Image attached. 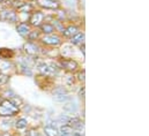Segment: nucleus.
I'll use <instances>...</instances> for the list:
<instances>
[{
	"label": "nucleus",
	"instance_id": "nucleus-11",
	"mask_svg": "<svg viewBox=\"0 0 149 136\" xmlns=\"http://www.w3.org/2000/svg\"><path fill=\"white\" fill-rule=\"evenodd\" d=\"M73 134V129L72 127H70L68 125H64L59 130H58V136H71Z\"/></svg>",
	"mask_w": 149,
	"mask_h": 136
},
{
	"label": "nucleus",
	"instance_id": "nucleus-15",
	"mask_svg": "<svg viewBox=\"0 0 149 136\" xmlns=\"http://www.w3.org/2000/svg\"><path fill=\"white\" fill-rule=\"evenodd\" d=\"M44 133L46 136H58V129L54 126H46L44 128Z\"/></svg>",
	"mask_w": 149,
	"mask_h": 136
},
{
	"label": "nucleus",
	"instance_id": "nucleus-2",
	"mask_svg": "<svg viewBox=\"0 0 149 136\" xmlns=\"http://www.w3.org/2000/svg\"><path fill=\"white\" fill-rule=\"evenodd\" d=\"M42 42L46 45H51V46H57L59 44H61V38L57 35H46L42 38Z\"/></svg>",
	"mask_w": 149,
	"mask_h": 136
},
{
	"label": "nucleus",
	"instance_id": "nucleus-18",
	"mask_svg": "<svg viewBox=\"0 0 149 136\" xmlns=\"http://www.w3.org/2000/svg\"><path fill=\"white\" fill-rule=\"evenodd\" d=\"M27 125H28V124H27V120L23 119V118L17 119V121H16V124H15V126H16L17 129H23V128L27 127Z\"/></svg>",
	"mask_w": 149,
	"mask_h": 136
},
{
	"label": "nucleus",
	"instance_id": "nucleus-22",
	"mask_svg": "<svg viewBox=\"0 0 149 136\" xmlns=\"http://www.w3.org/2000/svg\"><path fill=\"white\" fill-rule=\"evenodd\" d=\"M37 37H38L37 31H30V33H29V38H30V39H34V38H37Z\"/></svg>",
	"mask_w": 149,
	"mask_h": 136
},
{
	"label": "nucleus",
	"instance_id": "nucleus-13",
	"mask_svg": "<svg viewBox=\"0 0 149 136\" xmlns=\"http://www.w3.org/2000/svg\"><path fill=\"white\" fill-rule=\"evenodd\" d=\"M16 30H17V33L20 35L27 36V35H29V33H30V27H29L27 23H21V24L17 26Z\"/></svg>",
	"mask_w": 149,
	"mask_h": 136
},
{
	"label": "nucleus",
	"instance_id": "nucleus-9",
	"mask_svg": "<svg viewBox=\"0 0 149 136\" xmlns=\"http://www.w3.org/2000/svg\"><path fill=\"white\" fill-rule=\"evenodd\" d=\"M64 111L68 112V113H75L77 111V104L74 101H68L65 103L64 105Z\"/></svg>",
	"mask_w": 149,
	"mask_h": 136
},
{
	"label": "nucleus",
	"instance_id": "nucleus-17",
	"mask_svg": "<svg viewBox=\"0 0 149 136\" xmlns=\"http://www.w3.org/2000/svg\"><path fill=\"white\" fill-rule=\"evenodd\" d=\"M14 56V52L8 49H0V57L3 59H9Z\"/></svg>",
	"mask_w": 149,
	"mask_h": 136
},
{
	"label": "nucleus",
	"instance_id": "nucleus-26",
	"mask_svg": "<svg viewBox=\"0 0 149 136\" xmlns=\"http://www.w3.org/2000/svg\"><path fill=\"white\" fill-rule=\"evenodd\" d=\"M1 1H3V0H0V2H1Z\"/></svg>",
	"mask_w": 149,
	"mask_h": 136
},
{
	"label": "nucleus",
	"instance_id": "nucleus-3",
	"mask_svg": "<svg viewBox=\"0 0 149 136\" xmlns=\"http://www.w3.org/2000/svg\"><path fill=\"white\" fill-rule=\"evenodd\" d=\"M60 65H61V68H64V69H66L68 71H75L79 67L77 62L73 59H61L60 60Z\"/></svg>",
	"mask_w": 149,
	"mask_h": 136
},
{
	"label": "nucleus",
	"instance_id": "nucleus-12",
	"mask_svg": "<svg viewBox=\"0 0 149 136\" xmlns=\"http://www.w3.org/2000/svg\"><path fill=\"white\" fill-rule=\"evenodd\" d=\"M77 33H79V29L75 26H70V27H67L66 29L63 30V34H64V36H66V37H73Z\"/></svg>",
	"mask_w": 149,
	"mask_h": 136
},
{
	"label": "nucleus",
	"instance_id": "nucleus-25",
	"mask_svg": "<svg viewBox=\"0 0 149 136\" xmlns=\"http://www.w3.org/2000/svg\"><path fill=\"white\" fill-rule=\"evenodd\" d=\"M1 136H10V135H9L8 133H3V134H2V135H1Z\"/></svg>",
	"mask_w": 149,
	"mask_h": 136
},
{
	"label": "nucleus",
	"instance_id": "nucleus-24",
	"mask_svg": "<svg viewBox=\"0 0 149 136\" xmlns=\"http://www.w3.org/2000/svg\"><path fill=\"white\" fill-rule=\"evenodd\" d=\"M83 95H84V88H82V89L80 90V96L83 97Z\"/></svg>",
	"mask_w": 149,
	"mask_h": 136
},
{
	"label": "nucleus",
	"instance_id": "nucleus-7",
	"mask_svg": "<svg viewBox=\"0 0 149 136\" xmlns=\"http://www.w3.org/2000/svg\"><path fill=\"white\" fill-rule=\"evenodd\" d=\"M38 70L42 73V74H44V75H46V76H50V75H52L53 73H54V70L52 69V67L50 66V65H47V64H38Z\"/></svg>",
	"mask_w": 149,
	"mask_h": 136
},
{
	"label": "nucleus",
	"instance_id": "nucleus-10",
	"mask_svg": "<svg viewBox=\"0 0 149 136\" xmlns=\"http://www.w3.org/2000/svg\"><path fill=\"white\" fill-rule=\"evenodd\" d=\"M24 51H26V53H28V54H36L38 51H39V49H38L37 45H35V44H33V43H27L26 45H24Z\"/></svg>",
	"mask_w": 149,
	"mask_h": 136
},
{
	"label": "nucleus",
	"instance_id": "nucleus-8",
	"mask_svg": "<svg viewBox=\"0 0 149 136\" xmlns=\"http://www.w3.org/2000/svg\"><path fill=\"white\" fill-rule=\"evenodd\" d=\"M2 19H5L8 22H16L17 21L16 13H14L12 10H5V12H2Z\"/></svg>",
	"mask_w": 149,
	"mask_h": 136
},
{
	"label": "nucleus",
	"instance_id": "nucleus-1",
	"mask_svg": "<svg viewBox=\"0 0 149 136\" xmlns=\"http://www.w3.org/2000/svg\"><path fill=\"white\" fill-rule=\"evenodd\" d=\"M19 113V107L10 101H3L0 104V117H13Z\"/></svg>",
	"mask_w": 149,
	"mask_h": 136
},
{
	"label": "nucleus",
	"instance_id": "nucleus-19",
	"mask_svg": "<svg viewBox=\"0 0 149 136\" xmlns=\"http://www.w3.org/2000/svg\"><path fill=\"white\" fill-rule=\"evenodd\" d=\"M70 120H71V118L67 117V115H64V114H61V115L58 117V121H59L60 124H63V125H68Z\"/></svg>",
	"mask_w": 149,
	"mask_h": 136
},
{
	"label": "nucleus",
	"instance_id": "nucleus-14",
	"mask_svg": "<svg viewBox=\"0 0 149 136\" xmlns=\"http://www.w3.org/2000/svg\"><path fill=\"white\" fill-rule=\"evenodd\" d=\"M83 40H84V34L82 33H77V34L72 37V40L71 43L74 44V45H77V44H83Z\"/></svg>",
	"mask_w": 149,
	"mask_h": 136
},
{
	"label": "nucleus",
	"instance_id": "nucleus-23",
	"mask_svg": "<svg viewBox=\"0 0 149 136\" xmlns=\"http://www.w3.org/2000/svg\"><path fill=\"white\" fill-rule=\"evenodd\" d=\"M84 74H86L84 70H82V71L79 73V80H80V81H84Z\"/></svg>",
	"mask_w": 149,
	"mask_h": 136
},
{
	"label": "nucleus",
	"instance_id": "nucleus-5",
	"mask_svg": "<svg viewBox=\"0 0 149 136\" xmlns=\"http://www.w3.org/2000/svg\"><path fill=\"white\" fill-rule=\"evenodd\" d=\"M53 98H54L56 102H59V103H64V102L66 103V102H68V101H71V97H70L67 94H65V91H64L63 89L56 90Z\"/></svg>",
	"mask_w": 149,
	"mask_h": 136
},
{
	"label": "nucleus",
	"instance_id": "nucleus-6",
	"mask_svg": "<svg viewBox=\"0 0 149 136\" xmlns=\"http://www.w3.org/2000/svg\"><path fill=\"white\" fill-rule=\"evenodd\" d=\"M43 20H44V14L42 13V12H34L33 13V15H31V17H30V23L33 24V26H35V27H39L40 24H43L42 22H43Z\"/></svg>",
	"mask_w": 149,
	"mask_h": 136
},
{
	"label": "nucleus",
	"instance_id": "nucleus-20",
	"mask_svg": "<svg viewBox=\"0 0 149 136\" xmlns=\"http://www.w3.org/2000/svg\"><path fill=\"white\" fill-rule=\"evenodd\" d=\"M26 136H39V133L36 129H30V130H28V133H27Z\"/></svg>",
	"mask_w": 149,
	"mask_h": 136
},
{
	"label": "nucleus",
	"instance_id": "nucleus-16",
	"mask_svg": "<svg viewBox=\"0 0 149 136\" xmlns=\"http://www.w3.org/2000/svg\"><path fill=\"white\" fill-rule=\"evenodd\" d=\"M39 27H40V30H42V33H44V34H46V35L52 34V33L54 31V27H53L52 24H49V23H44V24H40Z\"/></svg>",
	"mask_w": 149,
	"mask_h": 136
},
{
	"label": "nucleus",
	"instance_id": "nucleus-21",
	"mask_svg": "<svg viewBox=\"0 0 149 136\" xmlns=\"http://www.w3.org/2000/svg\"><path fill=\"white\" fill-rule=\"evenodd\" d=\"M7 80H8V77H7L6 75H3V74H1V73H0V84L6 83V82H7Z\"/></svg>",
	"mask_w": 149,
	"mask_h": 136
},
{
	"label": "nucleus",
	"instance_id": "nucleus-4",
	"mask_svg": "<svg viewBox=\"0 0 149 136\" xmlns=\"http://www.w3.org/2000/svg\"><path fill=\"white\" fill-rule=\"evenodd\" d=\"M38 5L44 7V8H49V9H57L60 3L57 0H37Z\"/></svg>",
	"mask_w": 149,
	"mask_h": 136
}]
</instances>
